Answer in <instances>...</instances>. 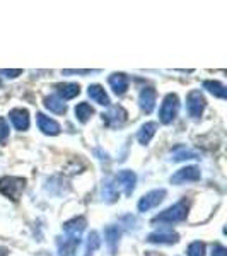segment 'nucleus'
Segmentation results:
<instances>
[{
	"label": "nucleus",
	"mask_w": 227,
	"mask_h": 256,
	"mask_svg": "<svg viewBox=\"0 0 227 256\" xmlns=\"http://www.w3.org/2000/svg\"><path fill=\"white\" fill-rule=\"evenodd\" d=\"M188 208H190V202L186 198H183V200L176 202L172 207L166 208L164 212H160L159 216H156L152 218V222L154 224H176V222H181L184 220L188 216Z\"/></svg>",
	"instance_id": "f257e3e1"
},
{
	"label": "nucleus",
	"mask_w": 227,
	"mask_h": 256,
	"mask_svg": "<svg viewBox=\"0 0 227 256\" xmlns=\"http://www.w3.org/2000/svg\"><path fill=\"white\" fill-rule=\"evenodd\" d=\"M26 190V180L19 176H4L0 178V193L12 202H18Z\"/></svg>",
	"instance_id": "f03ea898"
},
{
	"label": "nucleus",
	"mask_w": 227,
	"mask_h": 256,
	"mask_svg": "<svg viewBox=\"0 0 227 256\" xmlns=\"http://www.w3.org/2000/svg\"><path fill=\"white\" fill-rule=\"evenodd\" d=\"M178 111H180V98L174 92L166 94V98L160 102V110H159L160 123H164V125L172 123L176 116H178Z\"/></svg>",
	"instance_id": "7ed1b4c3"
},
{
	"label": "nucleus",
	"mask_w": 227,
	"mask_h": 256,
	"mask_svg": "<svg viewBox=\"0 0 227 256\" xmlns=\"http://www.w3.org/2000/svg\"><path fill=\"white\" fill-rule=\"evenodd\" d=\"M111 181H113L114 188L118 190V193L122 190L126 196H130L135 190V184H137V174L134 171H130V169H123Z\"/></svg>",
	"instance_id": "20e7f679"
},
{
	"label": "nucleus",
	"mask_w": 227,
	"mask_h": 256,
	"mask_svg": "<svg viewBox=\"0 0 227 256\" xmlns=\"http://www.w3.org/2000/svg\"><path fill=\"white\" fill-rule=\"evenodd\" d=\"M205 106H207V101H205L204 94H202V90H190V94L186 96V113L190 118L196 120L202 116V113H204Z\"/></svg>",
	"instance_id": "39448f33"
},
{
	"label": "nucleus",
	"mask_w": 227,
	"mask_h": 256,
	"mask_svg": "<svg viewBox=\"0 0 227 256\" xmlns=\"http://www.w3.org/2000/svg\"><path fill=\"white\" fill-rule=\"evenodd\" d=\"M166 190L164 188H159V190H152V192L146 193L142 198L138 200V212H148L150 208L158 207V205L160 204V202L166 198Z\"/></svg>",
	"instance_id": "423d86ee"
},
{
	"label": "nucleus",
	"mask_w": 227,
	"mask_h": 256,
	"mask_svg": "<svg viewBox=\"0 0 227 256\" xmlns=\"http://www.w3.org/2000/svg\"><path fill=\"white\" fill-rule=\"evenodd\" d=\"M202 172L196 166H186L181 168L180 171H176L174 174L169 178L172 184H184V183H195V181H200Z\"/></svg>",
	"instance_id": "0eeeda50"
},
{
	"label": "nucleus",
	"mask_w": 227,
	"mask_h": 256,
	"mask_svg": "<svg viewBox=\"0 0 227 256\" xmlns=\"http://www.w3.org/2000/svg\"><path fill=\"white\" fill-rule=\"evenodd\" d=\"M178 241H180L178 232H174L172 229H168V227L154 230V232H150L147 236V242H152V244H174Z\"/></svg>",
	"instance_id": "6e6552de"
},
{
	"label": "nucleus",
	"mask_w": 227,
	"mask_h": 256,
	"mask_svg": "<svg viewBox=\"0 0 227 256\" xmlns=\"http://www.w3.org/2000/svg\"><path fill=\"white\" fill-rule=\"evenodd\" d=\"M126 116H128V113L122 106H111L106 113H102V122L110 128H118L126 122Z\"/></svg>",
	"instance_id": "1a4fd4ad"
},
{
	"label": "nucleus",
	"mask_w": 227,
	"mask_h": 256,
	"mask_svg": "<svg viewBox=\"0 0 227 256\" xmlns=\"http://www.w3.org/2000/svg\"><path fill=\"white\" fill-rule=\"evenodd\" d=\"M79 244H80V238L64 234V238H58V256H76V251Z\"/></svg>",
	"instance_id": "9d476101"
},
{
	"label": "nucleus",
	"mask_w": 227,
	"mask_h": 256,
	"mask_svg": "<svg viewBox=\"0 0 227 256\" xmlns=\"http://www.w3.org/2000/svg\"><path fill=\"white\" fill-rule=\"evenodd\" d=\"M9 120H10L12 125H14L16 130H19V132H24V130H28V128H30V113H28L26 108L10 110Z\"/></svg>",
	"instance_id": "9b49d317"
},
{
	"label": "nucleus",
	"mask_w": 227,
	"mask_h": 256,
	"mask_svg": "<svg viewBox=\"0 0 227 256\" xmlns=\"http://www.w3.org/2000/svg\"><path fill=\"white\" fill-rule=\"evenodd\" d=\"M36 123H38V128L41 132H43L44 135H50V137H55V135L60 134V125L55 122L53 118L46 116V114L43 113H38L36 114Z\"/></svg>",
	"instance_id": "f8f14e48"
},
{
	"label": "nucleus",
	"mask_w": 227,
	"mask_h": 256,
	"mask_svg": "<svg viewBox=\"0 0 227 256\" xmlns=\"http://www.w3.org/2000/svg\"><path fill=\"white\" fill-rule=\"evenodd\" d=\"M156 89L154 88H144L138 94V106L144 113H152V110L156 108Z\"/></svg>",
	"instance_id": "ddd939ff"
},
{
	"label": "nucleus",
	"mask_w": 227,
	"mask_h": 256,
	"mask_svg": "<svg viewBox=\"0 0 227 256\" xmlns=\"http://www.w3.org/2000/svg\"><path fill=\"white\" fill-rule=\"evenodd\" d=\"M108 84L110 88L113 89V92L116 94V96H123V94L126 92V89H128V77L125 76V74L122 72H114L111 74V76L108 77Z\"/></svg>",
	"instance_id": "4468645a"
},
{
	"label": "nucleus",
	"mask_w": 227,
	"mask_h": 256,
	"mask_svg": "<svg viewBox=\"0 0 227 256\" xmlns=\"http://www.w3.org/2000/svg\"><path fill=\"white\" fill-rule=\"evenodd\" d=\"M56 96H58L62 101H67V99H74L76 96L80 94V86L79 84H72V82H67V84H56Z\"/></svg>",
	"instance_id": "2eb2a0df"
},
{
	"label": "nucleus",
	"mask_w": 227,
	"mask_h": 256,
	"mask_svg": "<svg viewBox=\"0 0 227 256\" xmlns=\"http://www.w3.org/2000/svg\"><path fill=\"white\" fill-rule=\"evenodd\" d=\"M120 236H122V230H120L118 226H108L104 229V239H106V244H108L111 254H116Z\"/></svg>",
	"instance_id": "dca6fc26"
},
{
	"label": "nucleus",
	"mask_w": 227,
	"mask_h": 256,
	"mask_svg": "<svg viewBox=\"0 0 227 256\" xmlns=\"http://www.w3.org/2000/svg\"><path fill=\"white\" fill-rule=\"evenodd\" d=\"M156 132H158V123L156 122L144 123V125L140 126V130L137 132V140L142 144V146H147V144L152 140V137L156 135Z\"/></svg>",
	"instance_id": "f3484780"
},
{
	"label": "nucleus",
	"mask_w": 227,
	"mask_h": 256,
	"mask_svg": "<svg viewBox=\"0 0 227 256\" xmlns=\"http://www.w3.org/2000/svg\"><path fill=\"white\" fill-rule=\"evenodd\" d=\"M88 94H89V98L92 99L94 102H98V104H101V106H110V96L106 94V90L104 88H101L99 84H92V86H89L88 88Z\"/></svg>",
	"instance_id": "a211bd4d"
},
{
	"label": "nucleus",
	"mask_w": 227,
	"mask_h": 256,
	"mask_svg": "<svg viewBox=\"0 0 227 256\" xmlns=\"http://www.w3.org/2000/svg\"><path fill=\"white\" fill-rule=\"evenodd\" d=\"M44 108L50 110L55 114H65L67 113V104H65L62 99L56 96V94H52V96L44 98Z\"/></svg>",
	"instance_id": "6ab92c4d"
},
{
	"label": "nucleus",
	"mask_w": 227,
	"mask_h": 256,
	"mask_svg": "<svg viewBox=\"0 0 227 256\" xmlns=\"http://www.w3.org/2000/svg\"><path fill=\"white\" fill-rule=\"evenodd\" d=\"M94 114V110L89 102H79L76 106V116L80 123H88Z\"/></svg>",
	"instance_id": "aec40b11"
},
{
	"label": "nucleus",
	"mask_w": 227,
	"mask_h": 256,
	"mask_svg": "<svg viewBox=\"0 0 227 256\" xmlns=\"http://www.w3.org/2000/svg\"><path fill=\"white\" fill-rule=\"evenodd\" d=\"M204 89H207L210 94H214L218 99H226V86L217 80H205Z\"/></svg>",
	"instance_id": "412c9836"
},
{
	"label": "nucleus",
	"mask_w": 227,
	"mask_h": 256,
	"mask_svg": "<svg viewBox=\"0 0 227 256\" xmlns=\"http://www.w3.org/2000/svg\"><path fill=\"white\" fill-rule=\"evenodd\" d=\"M120 196L118 190L114 188L113 181H106L104 184H102V200H106L108 204H113V202H116Z\"/></svg>",
	"instance_id": "4be33fe9"
},
{
	"label": "nucleus",
	"mask_w": 227,
	"mask_h": 256,
	"mask_svg": "<svg viewBox=\"0 0 227 256\" xmlns=\"http://www.w3.org/2000/svg\"><path fill=\"white\" fill-rule=\"evenodd\" d=\"M99 246H101V239H99V234L96 232V230H92V232L89 234V238H88V246H86V256H92L94 251H96Z\"/></svg>",
	"instance_id": "5701e85b"
},
{
	"label": "nucleus",
	"mask_w": 227,
	"mask_h": 256,
	"mask_svg": "<svg viewBox=\"0 0 227 256\" xmlns=\"http://www.w3.org/2000/svg\"><path fill=\"white\" fill-rule=\"evenodd\" d=\"M188 256H205V244L200 241H193L186 250Z\"/></svg>",
	"instance_id": "b1692460"
},
{
	"label": "nucleus",
	"mask_w": 227,
	"mask_h": 256,
	"mask_svg": "<svg viewBox=\"0 0 227 256\" xmlns=\"http://www.w3.org/2000/svg\"><path fill=\"white\" fill-rule=\"evenodd\" d=\"M195 158H198L196 152H193V150H186V148H181L180 152H174V156H172V160H176V162H180V160L195 159Z\"/></svg>",
	"instance_id": "393cba45"
},
{
	"label": "nucleus",
	"mask_w": 227,
	"mask_h": 256,
	"mask_svg": "<svg viewBox=\"0 0 227 256\" xmlns=\"http://www.w3.org/2000/svg\"><path fill=\"white\" fill-rule=\"evenodd\" d=\"M7 138H9V123L6 122V118H0V146H4Z\"/></svg>",
	"instance_id": "a878e982"
},
{
	"label": "nucleus",
	"mask_w": 227,
	"mask_h": 256,
	"mask_svg": "<svg viewBox=\"0 0 227 256\" xmlns=\"http://www.w3.org/2000/svg\"><path fill=\"white\" fill-rule=\"evenodd\" d=\"M0 74H2V76H6L7 79H16V77L22 74V70H20V68H16V70H7V68H2V70H0Z\"/></svg>",
	"instance_id": "bb28decb"
},
{
	"label": "nucleus",
	"mask_w": 227,
	"mask_h": 256,
	"mask_svg": "<svg viewBox=\"0 0 227 256\" xmlns=\"http://www.w3.org/2000/svg\"><path fill=\"white\" fill-rule=\"evenodd\" d=\"M212 256H227V251H226V248L222 246V244H216V246H214Z\"/></svg>",
	"instance_id": "cd10ccee"
},
{
	"label": "nucleus",
	"mask_w": 227,
	"mask_h": 256,
	"mask_svg": "<svg viewBox=\"0 0 227 256\" xmlns=\"http://www.w3.org/2000/svg\"><path fill=\"white\" fill-rule=\"evenodd\" d=\"M98 72V70H64L62 74H65V76H74V74H94Z\"/></svg>",
	"instance_id": "c85d7f7f"
}]
</instances>
